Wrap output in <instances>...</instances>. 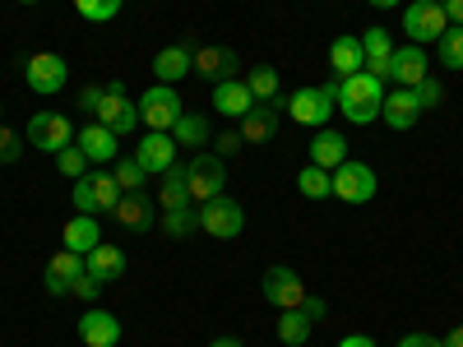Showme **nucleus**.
Wrapping results in <instances>:
<instances>
[{"label": "nucleus", "mask_w": 463, "mask_h": 347, "mask_svg": "<svg viewBox=\"0 0 463 347\" xmlns=\"http://www.w3.org/2000/svg\"><path fill=\"white\" fill-rule=\"evenodd\" d=\"M172 139H176V148H204L209 139H213V130H209V116L204 111H185L181 121L172 126Z\"/></svg>", "instance_id": "nucleus-28"}, {"label": "nucleus", "mask_w": 463, "mask_h": 347, "mask_svg": "<svg viewBox=\"0 0 463 347\" xmlns=\"http://www.w3.org/2000/svg\"><path fill=\"white\" fill-rule=\"evenodd\" d=\"M375 10H394V5H403V0H371Z\"/></svg>", "instance_id": "nucleus-51"}, {"label": "nucleus", "mask_w": 463, "mask_h": 347, "mask_svg": "<svg viewBox=\"0 0 463 347\" xmlns=\"http://www.w3.org/2000/svg\"><path fill=\"white\" fill-rule=\"evenodd\" d=\"M98 121L116 135V139H126L135 126H139V102H130L126 98V89H121V80H116V84H107V93H102V102H98Z\"/></svg>", "instance_id": "nucleus-7"}, {"label": "nucleus", "mask_w": 463, "mask_h": 347, "mask_svg": "<svg viewBox=\"0 0 463 347\" xmlns=\"http://www.w3.org/2000/svg\"><path fill=\"white\" fill-rule=\"evenodd\" d=\"M102 93H107L102 84H89V89L80 93V102H84V111H98V102H102Z\"/></svg>", "instance_id": "nucleus-45"}, {"label": "nucleus", "mask_w": 463, "mask_h": 347, "mask_svg": "<svg viewBox=\"0 0 463 347\" xmlns=\"http://www.w3.org/2000/svg\"><path fill=\"white\" fill-rule=\"evenodd\" d=\"M185 116V102H181V93L172 89V84H153L144 98H139V121L148 126V130H163V135H172V126Z\"/></svg>", "instance_id": "nucleus-3"}, {"label": "nucleus", "mask_w": 463, "mask_h": 347, "mask_svg": "<svg viewBox=\"0 0 463 347\" xmlns=\"http://www.w3.org/2000/svg\"><path fill=\"white\" fill-rule=\"evenodd\" d=\"M185 190H190V204H209L227 190V163L218 153H195V158L185 163Z\"/></svg>", "instance_id": "nucleus-2"}, {"label": "nucleus", "mask_w": 463, "mask_h": 347, "mask_svg": "<svg viewBox=\"0 0 463 347\" xmlns=\"http://www.w3.org/2000/svg\"><path fill=\"white\" fill-rule=\"evenodd\" d=\"M209 347H241V338H232V333H222V338H213Z\"/></svg>", "instance_id": "nucleus-50"}, {"label": "nucleus", "mask_w": 463, "mask_h": 347, "mask_svg": "<svg viewBox=\"0 0 463 347\" xmlns=\"http://www.w3.org/2000/svg\"><path fill=\"white\" fill-rule=\"evenodd\" d=\"M436 52H440V65H445V70H463V28H458V23H449V28L440 33Z\"/></svg>", "instance_id": "nucleus-34"}, {"label": "nucleus", "mask_w": 463, "mask_h": 347, "mask_svg": "<svg viewBox=\"0 0 463 347\" xmlns=\"http://www.w3.org/2000/svg\"><path fill=\"white\" fill-rule=\"evenodd\" d=\"M135 163L148 172V176H163L176 167V139L163 135V130H148L139 144H135Z\"/></svg>", "instance_id": "nucleus-11"}, {"label": "nucleus", "mask_w": 463, "mask_h": 347, "mask_svg": "<svg viewBox=\"0 0 463 347\" xmlns=\"http://www.w3.org/2000/svg\"><path fill=\"white\" fill-rule=\"evenodd\" d=\"M61 237H65V250H74V255H89V250L102 246V231H98V218H93V213L70 218Z\"/></svg>", "instance_id": "nucleus-26"}, {"label": "nucleus", "mask_w": 463, "mask_h": 347, "mask_svg": "<svg viewBox=\"0 0 463 347\" xmlns=\"http://www.w3.org/2000/svg\"><path fill=\"white\" fill-rule=\"evenodd\" d=\"M126 0H74V10H80L89 23H111L116 14H121Z\"/></svg>", "instance_id": "nucleus-36"}, {"label": "nucleus", "mask_w": 463, "mask_h": 347, "mask_svg": "<svg viewBox=\"0 0 463 347\" xmlns=\"http://www.w3.org/2000/svg\"><path fill=\"white\" fill-rule=\"evenodd\" d=\"M288 116L297 126H325L329 116H334V98H329V89H297L292 98H288Z\"/></svg>", "instance_id": "nucleus-12"}, {"label": "nucleus", "mask_w": 463, "mask_h": 347, "mask_svg": "<svg viewBox=\"0 0 463 347\" xmlns=\"http://www.w3.org/2000/svg\"><path fill=\"white\" fill-rule=\"evenodd\" d=\"M297 190H301L306 200H329V195H334V172H325V167H316V163H306L301 176H297Z\"/></svg>", "instance_id": "nucleus-31"}, {"label": "nucleus", "mask_w": 463, "mask_h": 347, "mask_svg": "<svg viewBox=\"0 0 463 347\" xmlns=\"http://www.w3.org/2000/svg\"><path fill=\"white\" fill-rule=\"evenodd\" d=\"M449 28L440 0H412V5H403V33L412 47H427V42H440V33Z\"/></svg>", "instance_id": "nucleus-4"}, {"label": "nucleus", "mask_w": 463, "mask_h": 347, "mask_svg": "<svg viewBox=\"0 0 463 347\" xmlns=\"http://www.w3.org/2000/svg\"><path fill=\"white\" fill-rule=\"evenodd\" d=\"M412 93H417V107H421V111H431V107H440V98H445L440 80H431V74H427V80H421V84H417Z\"/></svg>", "instance_id": "nucleus-41"}, {"label": "nucleus", "mask_w": 463, "mask_h": 347, "mask_svg": "<svg viewBox=\"0 0 463 347\" xmlns=\"http://www.w3.org/2000/svg\"><path fill=\"white\" fill-rule=\"evenodd\" d=\"M89 274L84 268V255H74V250H56L47 259V296H70V287L80 283Z\"/></svg>", "instance_id": "nucleus-14"}, {"label": "nucleus", "mask_w": 463, "mask_h": 347, "mask_svg": "<svg viewBox=\"0 0 463 347\" xmlns=\"http://www.w3.org/2000/svg\"><path fill=\"white\" fill-rule=\"evenodd\" d=\"M329 70L334 80H353L357 70H366V52H362V37H334L329 42Z\"/></svg>", "instance_id": "nucleus-19"}, {"label": "nucleus", "mask_w": 463, "mask_h": 347, "mask_svg": "<svg viewBox=\"0 0 463 347\" xmlns=\"http://www.w3.org/2000/svg\"><path fill=\"white\" fill-rule=\"evenodd\" d=\"M306 315L320 320V315H325V301H320V296H306Z\"/></svg>", "instance_id": "nucleus-49"}, {"label": "nucleus", "mask_w": 463, "mask_h": 347, "mask_svg": "<svg viewBox=\"0 0 463 347\" xmlns=\"http://www.w3.org/2000/svg\"><path fill=\"white\" fill-rule=\"evenodd\" d=\"M264 301L274 305V311H297V305H306V283H301V274L297 268H288V264H274V268H264Z\"/></svg>", "instance_id": "nucleus-6"}, {"label": "nucleus", "mask_w": 463, "mask_h": 347, "mask_svg": "<svg viewBox=\"0 0 463 347\" xmlns=\"http://www.w3.org/2000/svg\"><path fill=\"white\" fill-rule=\"evenodd\" d=\"M65 61L56 56V52H37V56H28V65H24V80H28V89L37 93V98H52V93H61L65 89Z\"/></svg>", "instance_id": "nucleus-10"}, {"label": "nucleus", "mask_w": 463, "mask_h": 347, "mask_svg": "<svg viewBox=\"0 0 463 347\" xmlns=\"http://www.w3.org/2000/svg\"><path fill=\"white\" fill-rule=\"evenodd\" d=\"M440 347H463V324H454V329L440 338Z\"/></svg>", "instance_id": "nucleus-48"}, {"label": "nucleus", "mask_w": 463, "mask_h": 347, "mask_svg": "<svg viewBox=\"0 0 463 347\" xmlns=\"http://www.w3.org/2000/svg\"><path fill=\"white\" fill-rule=\"evenodd\" d=\"M417 116H421V107H417V93H412V89L384 93V102H380V121L390 126V130H412V126H417Z\"/></svg>", "instance_id": "nucleus-17"}, {"label": "nucleus", "mask_w": 463, "mask_h": 347, "mask_svg": "<svg viewBox=\"0 0 463 347\" xmlns=\"http://www.w3.org/2000/svg\"><path fill=\"white\" fill-rule=\"evenodd\" d=\"M440 10H445V19H449V23H458V28H463V0H440Z\"/></svg>", "instance_id": "nucleus-46"}, {"label": "nucleus", "mask_w": 463, "mask_h": 347, "mask_svg": "<svg viewBox=\"0 0 463 347\" xmlns=\"http://www.w3.org/2000/svg\"><path fill=\"white\" fill-rule=\"evenodd\" d=\"M185 74H195V47L190 42H176V47H163L153 56V80L158 84H176Z\"/></svg>", "instance_id": "nucleus-15"}, {"label": "nucleus", "mask_w": 463, "mask_h": 347, "mask_svg": "<svg viewBox=\"0 0 463 347\" xmlns=\"http://www.w3.org/2000/svg\"><path fill=\"white\" fill-rule=\"evenodd\" d=\"M237 70H241V56L232 47H195V74L200 80L227 84V80H237Z\"/></svg>", "instance_id": "nucleus-13"}, {"label": "nucleus", "mask_w": 463, "mask_h": 347, "mask_svg": "<svg viewBox=\"0 0 463 347\" xmlns=\"http://www.w3.org/2000/svg\"><path fill=\"white\" fill-rule=\"evenodd\" d=\"M74 135H80V130H74V121H70V116H61V111H37L33 121H28V130H24V139L33 148L52 153V158H56L61 148L74 144Z\"/></svg>", "instance_id": "nucleus-5"}, {"label": "nucleus", "mask_w": 463, "mask_h": 347, "mask_svg": "<svg viewBox=\"0 0 463 347\" xmlns=\"http://www.w3.org/2000/svg\"><path fill=\"white\" fill-rule=\"evenodd\" d=\"M111 218L121 222L126 231H148L153 222L163 218V209L153 204V200L144 195V190H135V195H121V204H116V213H111Z\"/></svg>", "instance_id": "nucleus-16"}, {"label": "nucleus", "mask_w": 463, "mask_h": 347, "mask_svg": "<svg viewBox=\"0 0 463 347\" xmlns=\"http://www.w3.org/2000/svg\"><path fill=\"white\" fill-rule=\"evenodd\" d=\"M241 227H246V209H241L237 200L218 195V200L200 204V231H209V237L232 241V237H241Z\"/></svg>", "instance_id": "nucleus-8"}, {"label": "nucleus", "mask_w": 463, "mask_h": 347, "mask_svg": "<svg viewBox=\"0 0 463 347\" xmlns=\"http://www.w3.org/2000/svg\"><path fill=\"white\" fill-rule=\"evenodd\" d=\"M24 135H14V130H5V126H0V167H5V163H19V153H24Z\"/></svg>", "instance_id": "nucleus-40"}, {"label": "nucleus", "mask_w": 463, "mask_h": 347, "mask_svg": "<svg viewBox=\"0 0 463 347\" xmlns=\"http://www.w3.org/2000/svg\"><path fill=\"white\" fill-rule=\"evenodd\" d=\"M427 52H421V47H399L394 52V61H390V80H399V89H417L421 80H427Z\"/></svg>", "instance_id": "nucleus-21"}, {"label": "nucleus", "mask_w": 463, "mask_h": 347, "mask_svg": "<svg viewBox=\"0 0 463 347\" xmlns=\"http://www.w3.org/2000/svg\"><path fill=\"white\" fill-rule=\"evenodd\" d=\"M279 116H283V111H279L274 102H255V107L241 116V126H237V130H241L246 144H269V139L279 135Z\"/></svg>", "instance_id": "nucleus-18"}, {"label": "nucleus", "mask_w": 463, "mask_h": 347, "mask_svg": "<svg viewBox=\"0 0 463 347\" xmlns=\"http://www.w3.org/2000/svg\"><path fill=\"white\" fill-rule=\"evenodd\" d=\"M399 347H440V338L436 333H403Z\"/></svg>", "instance_id": "nucleus-44"}, {"label": "nucleus", "mask_w": 463, "mask_h": 347, "mask_svg": "<svg viewBox=\"0 0 463 347\" xmlns=\"http://www.w3.org/2000/svg\"><path fill=\"white\" fill-rule=\"evenodd\" d=\"M84 268L107 287V283H121V274H126V255H121V246H98V250H89L84 255Z\"/></svg>", "instance_id": "nucleus-23"}, {"label": "nucleus", "mask_w": 463, "mask_h": 347, "mask_svg": "<svg viewBox=\"0 0 463 347\" xmlns=\"http://www.w3.org/2000/svg\"><path fill=\"white\" fill-rule=\"evenodd\" d=\"M375 172L366 167V163H353V158H347V163H338L334 167V195L343 200V204H371L375 200Z\"/></svg>", "instance_id": "nucleus-9"}, {"label": "nucleus", "mask_w": 463, "mask_h": 347, "mask_svg": "<svg viewBox=\"0 0 463 347\" xmlns=\"http://www.w3.org/2000/svg\"><path fill=\"white\" fill-rule=\"evenodd\" d=\"M190 204V190H185V167H172L158 176V209L172 213V209H185Z\"/></svg>", "instance_id": "nucleus-29"}, {"label": "nucleus", "mask_w": 463, "mask_h": 347, "mask_svg": "<svg viewBox=\"0 0 463 347\" xmlns=\"http://www.w3.org/2000/svg\"><path fill=\"white\" fill-rule=\"evenodd\" d=\"M311 163L316 167H325V172H334L338 163H347V139L338 135V130H316V139H311Z\"/></svg>", "instance_id": "nucleus-27"}, {"label": "nucleus", "mask_w": 463, "mask_h": 347, "mask_svg": "<svg viewBox=\"0 0 463 347\" xmlns=\"http://www.w3.org/2000/svg\"><path fill=\"white\" fill-rule=\"evenodd\" d=\"M56 167H61L65 176L80 181V176H89V172H84V167H89V153H84L80 144H70V148H61V153H56Z\"/></svg>", "instance_id": "nucleus-38"}, {"label": "nucleus", "mask_w": 463, "mask_h": 347, "mask_svg": "<svg viewBox=\"0 0 463 347\" xmlns=\"http://www.w3.org/2000/svg\"><path fill=\"white\" fill-rule=\"evenodd\" d=\"M80 338H84V347H116L121 342V320H116L111 311H84Z\"/></svg>", "instance_id": "nucleus-20"}, {"label": "nucleus", "mask_w": 463, "mask_h": 347, "mask_svg": "<svg viewBox=\"0 0 463 347\" xmlns=\"http://www.w3.org/2000/svg\"><path fill=\"white\" fill-rule=\"evenodd\" d=\"M163 227H167V237H190V231L200 227V209L195 204L172 209V213H163Z\"/></svg>", "instance_id": "nucleus-37"}, {"label": "nucleus", "mask_w": 463, "mask_h": 347, "mask_svg": "<svg viewBox=\"0 0 463 347\" xmlns=\"http://www.w3.org/2000/svg\"><path fill=\"white\" fill-rule=\"evenodd\" d=\"M111 176H116V185H121V195H135V190L148 185V172H144L135 158H121V163L111 167Z\"/></svg>", "instance_id": "nucleus-35"}, {"label": "nucleus", "mask_w": 463, "mask_h": 347, "mask_svg": "<svg viewBox=\"0 0 463 347\" xmlns=\"http://www.w3.org/2000/svg\"><path fill=\"white\" fill-rule=\"evenodd\" d=\"M19 5H37V0H19Z\"/></svg>", "instance_id": "nucleus-52"}, {"label": "nucleus", "mask_w": 463, "mask_h": 347, "mask_svg": "<svg viewBox=\"0 0 463 347\" xmlns=\"http://www.w3.org/2000/svg\"><path fill=\"white\" fill-rule=\"evenodd\" d=\"M74 144H80L84 153H89V163H116V135L102 126V121H93V126H84L80 135H74Z\"/></svg>", "instance_id": "nucleus-25"}, {"label": "nucleus", "mask_w": 463, "mask_h": 347, "mask_svg": "<svg viewBox=\"0 0 463 347\" xmlns=\"http://www.w3.org/2000/svg\"><path fill=\"white\" fill-rule=\"evenodd\" d=\"M98 292H102V283H98L93 274H84L80 283H74V287H70V296H80V301H98Z\"/></svg>", "instance_id": "nucleus-43"}, {"label": "nucleus", "mask_w": 463, "mask_h": 347, "mask_svg": "<svg viewBox=\"0 0 463 347\" xmlns=\"http://www.w3.org/2000/svg\"><path fill=\"white\" fill-rule=\"evenodd\" d=\"M246 148V139H241V130H222V135H213V153L227 163V158H237V153Z\"/></svg>", "instance_id": "nucleus-39"}, {"label": "nucleus", "mask_w": 463, "mask_h": 347, "mask_svg": "<svg viewBox=\"0 0 463 347\" xmlns=\"http://www.w3.org/2000/svg\"><path fill=\"white\" fill-rule=\"evenodd\" d=\"M93 200H98V213H116V204H121V185H116L111 172H93Z\"/></svg>", "instance_id": "nucleus-33"}, {"label": "nucleus", "mask_w": 463, "mask_h": 347, "mask_svg": "<svg viewBox=\"0 0 463 347\" xmlns=\"http://www.w3.org/2000/svg\"><path fill=\"white\" fill-rule=\"evenodd\" d=\"M255 107V93L246 80H227V84H213V111L232 116V121H241V116Z\"/></svg>", "instance_id": "nucleus-22"}, {"label": "nucleus", "mask_w": 463, "mask_h": 347, "mask_svg": "<svg viewBox=\"0 0 463 347\" xmlns=\"http://www.w3.org/2000/svg\"><path fill=\"white\" fill-rule=\"evenodd\" d=\"M325 89H329L334 107H343V116H347L353 126H371L375 116H380L384 80H375V74H366V70H357L353 80H334V84H325Z\"/></svg>", "instance_id": "nucleus-1"}, {"label": "nucleus", "mask_w": 463, "mask_h": 347, "mask_svg": "<svg viewBox=\"0 0 463 347\" xmlns=\"http://www.w3.org/2000/svg\"><path fill=\"white\" fill-rule=\"evenodd\" d=\"M246 84H250L255 102H274V98H279V70H274V65H255V70L246 74Z\"/></svg>", "instance_id": "nucleus-32"}, {"label": "nucleus", "mask_w": 463, "mask_h": 347, "mask_svg": "<svg viewBox=\"0 0 463 347\" xmlns=\"http://www.w3.org/2000/svg\"><path fill=\"white\" fill-rule=\"evenodd\" d=\"M338 347H375V338H366V333H347Z\"/></svg>", "instance_id": "nucleus-47"}, {"label": "nucleus", "mask_w": 463, "mask_h": 347, "mask_svg": "<svg viewBox=\"0 0 463 347\" xmlns=\"http://www.w3.org/2000/svg\"><path fill=\"white\" fill-rule=\"evenodd\" d=\"M311 329H316V320L306 315V305H297V311H279V338L288 347H301L306 338H311Z\"/></svg>", "instance_id": "nucleus-30"}, {"label": "nucleus", "mask_w": 463, "mask_h": 347, "mask_svg": "<svg viewBox=\"0 0 463 347\" xmlns=\"http://www.w3.org/2000/svg\"><path fill=\"white\" fill-rule=\"evenodd\" d=\"M362 52H366V74H375V80H390V61H394V42L384 28H371L362 37Z\"/></svg>", "instance_id": "nucleus-24"}, {"label": "nucleus", "mask_w": 463, "mask_h": 347, "mask_svg": "<svg viewBox=\"0 0 463 347\" xmlns=\"http://www.w3.org/2000/svg\"><path fill=\"white\" fill-rule=\"evenodd\" d=\"M74 209H80V213H98V200H93V181H89V176H80V181H74Z\"/></svg>", "instance_id": "nucleus-42"}]
</instances>
